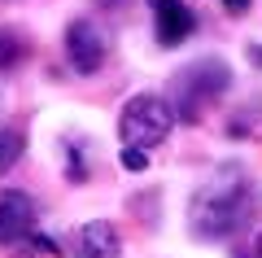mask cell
<instances>
[{
  "instance_id": "cell-3",
  "label": "cell",
  "mask_w": 262,
  "mask_h": 258,
  "mask_svg": "<svg viewBox=\"0 0 262 258\" xmlns=\"http://www.w3.org/2000/svg\"><path fill=\"white\" fill-rule=\"evenodd\" d=\"M227 88H232V70H227L223 62H214V57L188 66V70H179L175 74V96H179L175 118L196 123L201 114H206V105L214 101V96H223Z\"/></svg>"
},
{
  "instance_id": "cell-7",
  "label": "cell",
  "mask_w": 262,
  "mask_h": 258,
  "mask_svg": "<svg viewBox=\"0 0 262 258\" xmlns=\"http://www.w3.org/2000/svg\"><path fill=\"white\" fill-rule=\"evenodd\" d=\"M153 5V18H158V44H166V48H175V44H184L188 35H192V9L188 5H179V0H149Z\"/></svg>"
},
{
  "instance_id": "cell-9",
  "label": "cell",
  "mask_w": 262,
  "mask_h": 258,
  "mask_svg": "<svg viewBox=\"0 0 262 258\" xmlns=\"http://www.w3.org/2000/svg\"><path fill=\"white\" fill-rule=\"evenodd\" d=\"M22 53H27V48H22V39L9 35V31H0V70H5V66H13Z\"/></svg>"
},
{
  "instance_id": "cell-11",
  "label": "cell",
  "mask_w": 262,
  "mask_h": 258,
  "mask_svg": "<svg viewBox=\"0 0 262 258\" xmlns=\"http://www.w3.org/2000/svg\"><path fill=\"white\" fill-rule=\"evenodd\" d=\"M70 180H75V184H83V180H88V166H83L79 145H70Z\"/></svg>"
},
{
  "instance_id": "cell-8",
  "label": "cell",
  "mask_w": 262,
  "mask_h": 258,
  "mask_svg": "<svg viewBox=\"0 0 262 258\" xmlns=\"http://www.w3.org/2000/svg\"><path fill=\"white\" fill-rule=\"evenodd\" d=\"M22 153H27V131L22 127H0V175L13 171Z\"/></svg>"
},
{
  "instance_id": "cell-2",
  "label": "cell",
  "mask_w": 262,
  "mask_h": 258,
  "mask_svg": "<svg viewBox=\"0 0 262 258\" xmlns=\"http://www.w3.org/2000/svg\"><path fill=\"white\" fill-rule=\"evenodd\" d=\"M175 131V105L166 96H131L118 114V136L122 145L153 149Z\"/></svg>"
},
{
  "instance_id": "cell-6",
  "label": "cell",
  "mask_w": 262,
  "mask_h": 258,
  "mask_svg": "<svg viewBox=\"0 0 262 258\" xmlns=\"http://www.w3.org/2000/svg\"><path fill=\"white\" fill-rule=\"evenodd\" d=\"M70 249H75V258H118L122 236H118V228L110 219H92V223H83L75 232V245Z\"/></svg>"
},
{
  "instance_id": "cell-12",
  "label": "cell",
  "mask_w": 262,
  "mask_h": 258,
  "mask_svg": "<svg viewBox=\"0 0 262 258\" xmlns=\"http://www.w3.org/2000/svg\"><path fill=\"white\" fill-rule=\"evenodd\" d=\"M249 5H253V0H223V9H227V13H245Z\"/></svg>"
},
{
  "instance_id": "cell-10",
  "label": "cell",
  "mask_w": 262,
  "mask_h": 258,
  "mask_svg": "<svg viewBox=\"0 0 262 258\" xmlns=\"http://www.w3.org/2000/svg\"><path fill=\"white\" fill-rule=\"evenodd\" d=\"M118 162H122V171H144V166H149V149H136V145H122V153H118Z\"/></svg>"
},
{
  "instance_id": "cell-5",
  "label": "cell",
  "mask_w": 262,
  "mask_h": 258,
  "mask_svg": "<svg viewBox=\"0 0 262 258\" xmlns=\"http://www.w3.org/2000/svg\"><path fill=\"white\" fill-rule=\"evenodd\" d=\"M31 232H35V202H31L22 188L0 193V245L27 241Z\"/></svg>"
},
{
  "instance_id": "cell-13",
  "label": "cell",
  "mask_w": 262,
  "mask_h": 258,
  "mask_svg": "<svg viewBox=\"0 0 262 258\" xmlns=\"http://www.w3.org/2000/svg\"><path fill=\"white\" fill-rule=\"evenodd\" d=\"M258 258H262V236H258Z\"/></svg>"
},
{
  "instance_id": "cell-4",
  "label": "cell",
  "mask_w": 262,
  "mask_h": 258,
  "mask_svg": "<svg viewBox=\"0 0 262 258\" xmlns=\"http://www.w3.org/2000/svg\"><path fill=\"white\" fill-rule=\"evenodd\" d=\"M66 57H70V66H75L79 74L101 70L105 57H110V35H105L96 22L75 18L70 27H66Z\"/></svg>"
},
{
  "instance_id": "cell-1",
  "label": "cell",
  "mask_w": 262,
  "mask_h": 258,
  "mask_svg": "<svg viewBox=\"0 0 262 258\" xmlns=\"http://www.w3.org/2000/svg\"><path fill=\"white\" fill-rule=\"evenodd\" d=\"M245 214H249V184H245V171L241 166H223V171L192 197L188 223H192V232L201 241H223V236H232V232L245 223Z\"/></svg>"
}]
</instances>
